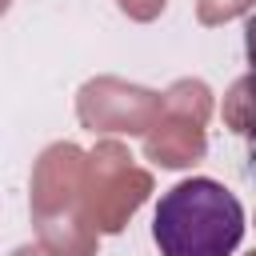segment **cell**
I'll return each mask as SVG.
<instances>
[{"mask_svg": "<svg viewBox=\"0 0 256 256\" xmlns=\"http://www.w3.org/2000/svg\"><path fill=\"white\" fill-rule=\"evenodd\" d=\"M76 116L88 132L148 136L164 116V96L116 76H96L76 92Z\"/></svg>", "mask_w": 256, "mask_h": 256, "instance_id": "4", "label": "cell"}, {"mask_svg": "<svg viewBox=\"0 0 256 256\" xmlns=\"http://www.w3.org/2000/svg\"><path fill=\"white\" fill-rule=\"evenodd\" d=\"M252 164H248V180H256V144H252V156H248Z\"/></svg>", "mask_w": 256, "mask_h": 256, "instance_id": "11", "label": "cell"}, {"mask_svg": "<svg viewBox=\"0 0 256 256\" xmlns=\"http://www.w3.org/2000/svg\"><path fill=\"white\" fill-rule=\"evenodd\" d=\"M92 156L76 144H52L32 168V224L52 256H96V228L84 212Z\"/></svg>", "mask_w": 256, "mask_h": 256, "instance_id": "2", "label": "cell"}, {"mask_svg": "<svg viewBox=\"0 0 256 256\" xmlns=\"http://www.w3.org/2000/svg\"><path fill=\"white\" fill-rule=\"evenodd\" d=\"M252 8H256V0H196V20L204 28H216V24L236 20V16L252 12Z\"/></svg>", "mask_w": 256, "mask_h": 256, "instance_id": "7", "label": "cell"}, {"mask_svg": "<svg viewBox=\"0 0 256 256\" xmlns=\"http://www.w3.org/2000/svg\"><path fill=\"white\" fill-rule=\"evenodd\" d=\"M244 52H248V64H252V72H256V16H252L248 28H244Z\"/></svg>", "mask_w": 256, "mask_h": 256, "instance_id": "9", "label": "cell"}, {"mask_svg": "<svg viewBox=\"0 0 256 256\" xmlns=\"http://www.w3.org/2000/svg\"><path fill=\"white\" fill-rule=\"evenodd\" d=\"M12 256H52L48 248H32V244H24V248H16Z\"/></svg>", "mask_w": 256, "mask_h": 256, "instance_id": "10", "label": "cell"}, {"mask_svg": "<svg viewBox=\"0 0 256 256\" xmlns=\"http://www.w3.org/2000/svg\"><path fill=\"white\" fill-rule=\"evenodd\" d=\"M248 256H256V252H248Z\"/></svg>", "mask_w": 256, "mask_h": 256, "instance_id": "12", "label": "cell"}, {"mask_svg": "<svg viewBox=\"0 0 256 256\" xmlns=\"http://www.w3.org/2000/svg\"><path fill=\"white\" fill-rule=\"evenodd\" d=\"M152 240L160 256H232L244 240V208L220 180H180L156 204Z\"/></svg>", "mask_w": 256, "mask_h": 256, "instance_id": "1", "label": "cell"}, {"mask_svg": "<svg viewBox=\"0 0 256 256\" xmlns=\"http://www.w3.org/2000/svg\"><path fill=\"white\" fill-rule=\"evenodd\" d=\"M116 4H120V12H124L128 20H140V24L156 20V16L168 8V0H116Z\"/></svg>", "mask_w": 256, "mask_h": 256, "instance_id": "8", "label": "cell"}, {"mask_svg": "<svg viewBox=\"0 0 256 256\" xmlns=\"http://www.w3.org/2000/svg\"><path fill=\"white\" fill-rule=\"evenodd\" d=\"M208 140H204V120L192 116V112H180V108H168L164 104V116L160 124L144 136V156L164 164V168H188L204 156Z\"/></svg>", "mask_w": 256, "mask_h": 256, "instance_id": "5", "label": "cell"}, {"mask_svg": "<svg viewBox=\"0 0 256 256\" xmlns=\"http://www.w3.org/2000/svg\"><path fill=\"white\" fill-rule=\"evenodd\" d=\"M224 128H232L236 136H244L248 144H256V72L240 76L228 92H224Z\"/></svg>", "mask_w": 256, "mask_h": 256, "instance_id": "6", "label": "cell"}, {"mask_svg": "<svg viewBox=\"0 0 256 256\" xmlns=\"http://www.w3.org/2000/svg\"><path fill=\"white\" fill-rule=\"evenodd\" d=\"M148 192H152V176L132 164L128 148H120L116 140L96 144L84 188V212L96 232H120L128 216L148 200Z\"/></svg>", "mask_w": 256, "mask_h": 256, "instance_id": "3", "label": "cell"}]
</instances>
